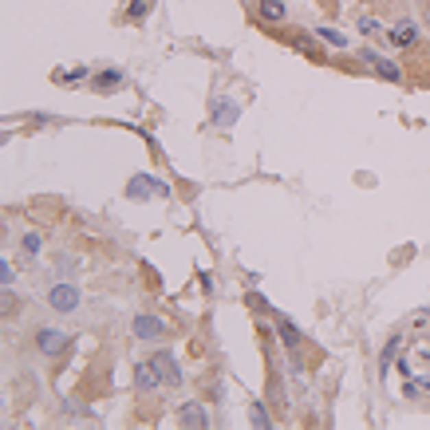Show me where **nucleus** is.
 <instances>
[{
  "label": "nucleus",
  "instance_id": "1",
  "mask_svg": "<svg viewBox=\"0 0 430 430\" xmlns=\"http://www.w3.org/2000/svg\"><path fill=\"white\" fill-rule=\"evenodd\" d=\"M403 391L407 395H430V332H414L398 355Z\"/></svg>",
  "mask_w": 430,
  "mask_h": 430
},
{
  "label": "nucleus",
  "instance_id": "2",
  "mask_svg": "<svg viewBox=\"0 0 430 430\" xmlns=\"http://www.w3.org/2000/svg\"><path fill=\"white\" fill-rule=\"evenodd\" d=\"M162 383H166V375H162L158 359H143V363H134V387H139L143 395H150V391H158Z\"/></svg>",
  "mask_w": 430,
  "mask_h": 430
},
{
  "label": "nucleus",
  "instance_id": "3",
  "mask_svg": "<svg viewBox=\"0 0 430 430\" xmlns=\"http://www.w3.org/2000/svg\"><path fill=\"white\" fill-rule=\"evenodd\" d=\"M48 304L56 312H75L80 308V288L75 285H51L48 288Z\"/></svg>",
  "mask_w": 430,
  "mask_h": 430
},
{
  "label": "nucleus",
  "instance_id": "4",
  "mask_svg": "<svg viewBox=\"0 0 430 430\" xmlns=\"http://www.w3.org/2000/svg\"><path fill=\"white\" fill-rule=\"evenodd\" d=\"M36 348L44 351V355H60V351L67 348V332L64 328H40V332H36Z\"/></svg>",
  "mask_w": 430,
  "mask_h": 430
},
{
  "label": "nucleus",
  "instance_id": "5",
  "mask_svg": "<svg viewBox=\"0 0 430 430\" xmlns=\"http://www.w3.org/2000/svg\"><path fill=\"white\" fill-rule=\"evenodd\" d=\"M154 193H158V178H154V174L130 178V186H127V198H130V202H146V198H154Z\"/></svg>",
  "mask_w": 430,
  "mask_h": 430
},
{
  "label": "nucleus",
  "instance_id": "6",
  "mask_svg": "<svg viewBox=\"0 0 430 430\" xmlns=\"http://www.w3.org/2000/svg\"><path fill=\"white\" fill-rule=\"evenodd\" d=\"M237 119H241V107L233 103V99H213V123H217L222 130H229Z\"/></svg>",
  "mask_w": 430,
  "mask_h": 430
},
{
  "label": "nucleus",
  "instance_id": "7",
  "mask_svg": "<svg viewBox=\"0 0 430 430\" xmlns=\"http://www.w3.org/2000/svg\"><path fill=\"white\" fill-rule=\"evenodd\" d=\"M130 328H134V335H139V339H158V335L166 332V324H162L158 316H150V312L134 316V324H130Z\"/></svg>",
  "mask_w": 430,
  "mask_h": 430
},
{
  "label": "nucleus",
  "instance_id": "8",
  "mask_svg": "<svg viewBox=\"0 0 430 430\" xmlns=\"http://www.w3.org/2000/svg\"><path fill=\"white\" fill-rule=\"evenodd\" d=\"M178 418H182V427H209V414L202 403H182Z\"/></svg>",
  "mask_w": 430,
  "mask_h": 430
},
{
  "label": "nucleus",
  "instance_id": "9",
  "mask_svg": "<svg viewBox=\"0 0 430 430\" xmlns=\"http://www.w3.org/2000/svg\"><path fill=\"white\" fill-rule=\"evenodd\" d=\"M359 56H363L367 64H371V67H375V71H379L383 80H398V64H391V60H383L379 51H371V48H363V51H359Z\"/></svg>",
  "mask_w": 430,
  "mask_h": 430
},
{
  "label": "nucleus",
  "instance_id": "10",
  "mask_svg": "<svg viewBox=\"0 0 430 430\" xmlns=\"http://www.w3.org/2000/svg\"><path fill=\"white\" fill-rule=\"evenodd\" d=\"M391 40H395L398 48H407V44H418V28H414L411 20H398L395 28H391Z\"/></svg>",
  "mask_w": 430,
  "mask_h": 430
},
{
  "label": "nucleus",
  "instance_id": "11",
  "mask_svg": "<svg viewBox=\"0 0 430 430\" xmlns=\"http://www.w3.org/2000/svg\"><path fill=\"white\" fill-rule=\"evenodd\" d=\"M256 16L269 20V24H276V20H285V16H288V8H285V0H261Z\"/></svg>",
  "mask_w": 430,
  "mask_h": 430
},
{
  "label": "nucleus",
  "instance_id": "12",
  "mask_svg": "<svg viewBox=\"0 0 430 430\" xmlns=\"http://www.w3.org/2000/svg\"><path fill=\"white\" fill-rule=\"evenodd\" d=\"M162 367V375H166V383H182V371H178V359L170 355V351H162V355H154Z\"/></svg>",
  "mask_w": 430,
  "mask_h": 430
},
{
  "label": "nucleus",
  "instance_id": "13",
  "mask_svg": "<svg viewBox=\"0 0 430 430\" xmlns=\"http://www.w3.org/2000/svg\"><path fill=\"white\" fill-rule=\"evenodd\" d=\"M276 332H280V339H285L288 348H296V344H300V332H296V324H292V320L276 316Z\"/></svg>",
  "mask_w": 430,
  "mask_h": 430
},
{
  "label": "nucleus",
  "instance_id": "14",
  "mask_svg": "<svg viewBox=\"0 0 430 430\" xmlns=\"http://www.w3.org/2000/svg\"><path fill=\"white\" fill-rule=\"evenodd\" d=\"M20 253H24V256L40 253V233H24V237H20Z\"/></svg>",
  "mask_w": 430,
  "mask_h": 430
},
{
  "label": "nucleus",
  "instance_id": "15",
  "mask_svg": "<svg viewBox=\"0 0 430 430\" xmlns=\"http://www.w3.org/2000/svg\"><path fill=\"white\" fill-rule=\"evenodd\" d=\"M320 40H328L332 48H348V36L335 32V28H320Z\"/></svg>",
  "mask_w": 430,
  "mask_h": 430
},
{
  "label": "nucleus",
  "instance_id": "16",
  "mask_svg": "<svg viewBox=\"0 0 430 430\" xmlns=\"http://www.w3.org/2000/svg\"><path fill=\"white\" fill-rule=\"evenodd\" d=\"M99 87H103V91H115V87H123V71H103V75H99Z\"/></svg>",
  "mask_w": 430,
  "mask_h": 430
},
{
  "label": "nucleus",
  "instance_id": "17",
  "mask_svg": "<svg viewBox=\"0 0 430 430\" xmlns=\"http://www.w3.org/2000/svg\"><path fill=\"white\" fill-rule=\"evenodd\" d=\"M359 32H363V36H379L383 24H379L375 16H359Z\"/></svg>",
  "mask_w": 430,
  "mask_h": 430
},
{
  "label": "nucleus",
  "instance_id": "18",
  "mask_svg": "<svg viewBox=\"0 0 430 430\" xmlns=\"http://www.w3.org/2000/svg\"><path fill=\"white\" fill-rule=\"evenodd\" d=\"M249 414H253L256 427H269V414H265V407H261V403H253V407H249Z\"/></svg>",
  "mask_w": 430,
  "mask_h": 430
},
{
  "label": "nucleus",
  "instance_id": "19",
  "mask_svg": "<svg viewBox=\"0 0 430 430\" xmlns=\"http://www.w3.org/2000/svg\"><path fill=\"white\" fill-rule=\"evenodd\" d=\"M12 276H16V269H12V261H0V280H4V288L12 285Z\"/></svg>",
  "mask_w": 430,
  "mask_h": 430
},
{
  "label": "nucleus",
  "instance_id": "20",
  "mask_svg": "<svg viewBox=\"0 0 430 430\" xmlns=\"http://www.w3.org/2000/svg\"><path fill=\"white\" fill-rule=\"evenodd\" d=\"M143 12H146V0H134L130 4V20H143Z\"/></svg>",
  "mask_w": 430,
  "mask_h": 430
}]
</instances>
